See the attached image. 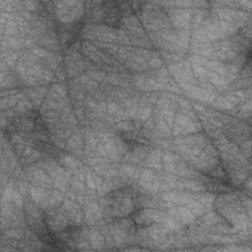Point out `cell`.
<instances>
[{
  "label": "cell",
  "mask_w": 252,
  "mask_h": 252,
  "mask_svg": "<svg viewBox=\"0 0 252 252\" xmlns=\"http://www.w3.org/2000/svg\"><path fill=\"white\" fill-rule=\"evenodd\" d=\"M85 24L86 23L83 18L74 22H55V34L58 39L59 46L63 51L70 48L78 40Z\"/></svg>",
  "instance_id": "5b68a950"
},
{
  "label": "cell",
  "mask_w": 252,
  "mask_h": 252,
  "mask_svg": "<svg viewBox=\"0 0 252 252\" xmlns=\"http://www.w3.org/2000/svg\"><path fill=\"white\" fill-rule=\"evenodd\" d=\"M125 16L122 2H87L83 19L86 24H103L117 29Z\"/></svg>",
  "instance_id": "3957f363"
},
{
  "label": "cell",
  "mask_w": 252,
  "mask_h": 252,
  "mask_svg": "<svg viewBox=\"0 0 252 252\" xmlns=\"http://www.w3.org/2000/svg\"><path fill=\"white\" fill-rule=\"evenodd\" d=\"M142 196L132 187H121L105 196V211L110 220H124L132 217L141 205Z\"/></svg>",
  "instance_id": "7a4b0ae2"
},
{
  "label": "cell",
  "mask_w": 252,
  "mask_h": 252,
  "mask_svg": "<svg viewBox=\"0 0 252 252\" xmlns=\"http://www.w3.org/2000/svg\"><path fill=\"white\" fill-rule=\"evenodd\" d=\"M201 182L206 191L219 196L230 194L237 190L221 162L210 171L202 172Z\"/></svg>",
  "instance_id": "277c9868"
},
{
  "label": "cell",
  "mask_w": 252,
  "mask_h": 252,
  "mask_svg": "<svg viewBox=\"0 0 252 252\" xmlns=\"http://www.w3.org/2000/svg\"><path fill=\"white\" fill-rule=\"evenodd\" d=\"M118 136L130 147H145L151 144V137L146 128L135 122L120 128Z\"/></svg>",
  "instance_id": "8992f818"
},
{
  "label": "cell",
  "mask_w": 252,
  "mask_h": 252,
  "mask_svg": "<svg viewBox=\"0 0 252 252\" xmlns=\"http://www.w3.org/2000/svg\"><path fill=\"white\" fill-rule=\"evenodd\" d=\"M7 136H16L43 157L59 158L60 150L56 147L51 133L36 109L17 116L6 130Z\"/></svg>",
  "instance_id": "6da1fadb"
},
{
  "label": "cell",
  "mask_w": 252,
  "mask_h": 252,
  "mask_svg": "<svg viewBox=\"0 0 252 252\" xmlns=\"http://www.w3.org/2000/svg\"><path fill=\"white\" fill-rule=\"evenodd\" d=\"M163 218V212L158 207H152L142 202L137 211L129 219L133 225L137 228H147L155 223H158Z\"/></svg>",
  "instance_id": "52a82bcc"
}]
</instances>
